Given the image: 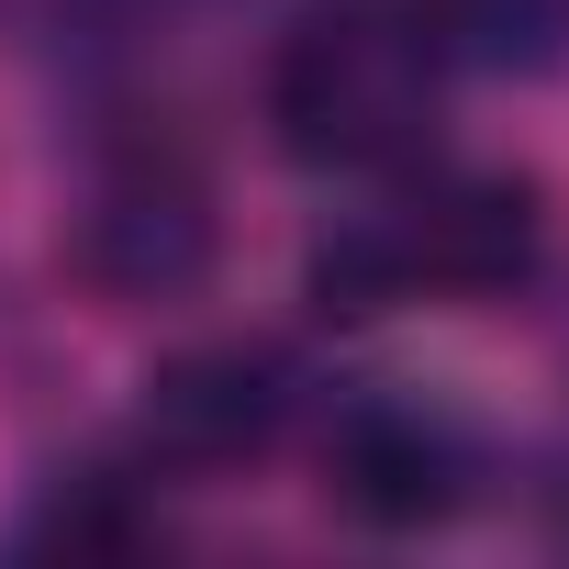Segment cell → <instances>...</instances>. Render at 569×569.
<instances>
[{"label":"cell","mask_w":569,"mask_h":569,"mask_svg":"<svg viewBox=\"0 0 569 569\" xmlns=\"http://www.w3.org/2000/svg\"><path fill=\"white\" fill-rule=\"evenodd\" d=\"M469 480H480L469 436H458L436 402H413V391H358V402L336 413V436H325V491H336V513H358V525H380V536L447 525V513L469 502Z\"/></svg>","instance_id":"4"},{"label":"cell","mask_w":569,"mask_h":569,"mask_svg":"<svg viewBox=\"0 0 569 569\" xmlns=\"http://www.w3.org/2000/svg\"><path fill=\"white\" fill-rule=\"evenodd\" d=\"M291 413H302V380L279 347H190L146 380V458L234 469V458H268Z\"/></svg>","instance_id":"5"},{"label":"cell","mask_w":569,"mask_h":569,"mask_svg":"<svg viewBox=\"0 0 569 569\" xmlns=\"http://www.w3.org/2000/svg\"><path fill=\"white\" fill-rule=\"evenodd\" d=\"M146 525H157V513H146L112 469H79V480H57V491H46V513L23 525V547H134Z\"/></svg>","instance_id":"7"},{"label":"cell","mask_w":569,"mask_h":569,"mask_svg":"<svg viewBox=\"0 0 569 569\" xmlns=\"http://www.w3.org/2000/svg\"><path fill=\"white\" fill-rule=\"evenodd\" d=\"M447 79L458 68L425 34L413 0H325V12H302L291 34L268 46L257 112H268V146L291 168L380 179V168H413L425 157Z\"/></svg>","instance_id":"1"},{"label":"cell","mask_w":569,"mask_h":569,"mask_svg":"<svg viewBox=\"0 0 569 569\" xmlns=\"http://www.w3.org/2000/svg\"><path fill=\"white\" fill-rule=\"evenodd\" d=\"M212 246H223V212H212V179L190 146L168 134H134L90 168V201L68 223V268L90 279L101 302L146 313V302H190L212 279Z\"/></svg>","instance_id":"3"},{"label":"cell","mask_w":569,"mask_h":569,"mask_svg":"<svg viewBox=\"0 0 569 569\" xmlns=\"http://www.w3.org/2000/svg\"><path fill=\"white\" fill-rule=\"evenodd\" d=\"M536 257H547V212L525 179H425L347 212L302 257V291L358 325V313H413V302H502L513 279H536Z\"/></svg>","instance_id":"2"},{"label":"cell","mask_w":569,"mask_h":569,"mask_svg":"<svg viewBox=\"0 0 569 569\" xmlns=\"http://www.w3.org/2000/svg\"><path fill=\"white\" fill-rule=\"evenodd\" d=\"M458 79H558L569 68V0H413Z\"/></svg>","instance_id":"6"}]
</instances>
